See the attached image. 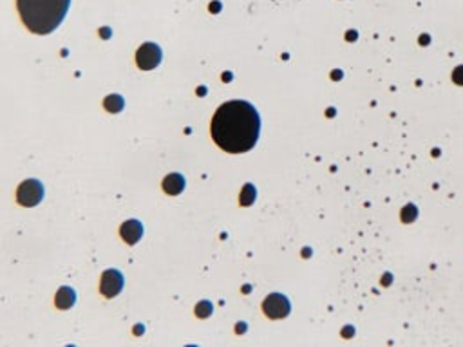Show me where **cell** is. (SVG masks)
Wrapping results in <instances>:
<instances>
[{"label": "cell", "mask_w": 463, "mask_h": 347, "mask_svg": "<svg viewBox=\"0 0 463 347\" xmlns=\"http://www.w3.org/2000/svg\"><path fill=\"white\" fill-rule=\"evenodd\" d=\"M161 62V49L156 44H143L136 53V64L142 71H150Z\"/></svg>", "instance_id": "5"}, {"label": "cell", "mask_w": 463, "mask_h": 347, "mask_svg": "<svg viewBox=\"0 0 463 347\" xmlns=\"http://www.w3.org/2000/svg\"><path fill=\"white\" fill-rule=\"evenodd\" d=\"M215 9L219 11V4H212V11H215Z\"/></svg>", "instance_id": "16"}, {"label": "cell", "mask_w": 463, "mask_h": 347, "mask_svg": "<svg viewBox=\"0 0 463 347\" xmlns=\"http://www.w3.org/2000/svg\"><path fill=\"white\" fill-rule=\"evenodd\" d=\"M119 235L125 240L127 244H136L139 239L143 237V224L136 219H130V221H125L119 228Z\"/></svg>", "instance_id": "7"}, {"label": "cell", "mask_w": 463, "mask_h": 347, "mask_svg": "<svg viewBox=\"0 0 463 347\" xmlns=\"http://www.w3.org/2000/svg\"><path fill=\"white\" fill-rule=\"evenodd\" d=\"M54 302H56V308L60 309H69L74 305V302H76V293H74L73 288L69 286H64L58 290L56 297H54Z\"/></svg>", "instance_id": "9"}, {"label": "cell", "mask_w": 463, "mask_h": 347, "mask_svg": "<svg viewBox=\"0 0 463 347\" xmlns=\"http://www.w3.org/2000/svg\"><path fill=\"white\" fill-rule=\"evenodd\" d=\"M44 197V185L36 179H27L16 190V201L22 206H36Z\"/></svg>", "instance_id": "3"}, {"label": "cell", "mask_w": 463, "mask_h": 347, "mask_svg": "<svg viewBox=\"0 0 463 347\" xmlns=\"http://www.w3.org/2000/svg\"><path fill=\"white\" fill-rule=\"evenodd\" d=\"M163 190L169 195H179L185 190V177L181 174H169L163 179Z\"/></svg>", "instance_id": "8"}, {"label": "cell", "mask_w": 463, "mask_h": 347, "mask_svg": "<svg viewBox=\"0 0 463 347\" xmlns=\"http://www.w3.org/2000/svg\"><path fill=\"white\" fill-rule=\"evenodd\" d=\"M255 195H257V192H255V187H253V185H245V187H243V190H241V205L243 206H250V205H253V201H255Z\"/></svg>", "instance_id": "11"}, {"label": "cell", "mask_w": 463, "mask_h": 347, "mask_svg": "<svg viewBox=\"0 0 463 347\" xmlns=\"http://www.w3.org/2000/svg\"><path fill=\"white\" fill-rule=\"evenodd\" d=\"M290 309H291L290 300H288V298L284 297V295H280V293L268 295V297L264 298V302H263L264 315H266L268 318H273V320L288 317V315H290Z\"/></svg>", "instance_id": "4"}, {"label": "cell", "mask_w": 463, "mask_h": 347, "mask_svg": "<svg viewBox=\"0 0 463 347\" xmlns=\"http://www.w3.org/2000/svg\"><path fill=\"white\" fill-rule=\"evenodd\" d=\"M416 217V208H414V206H406V208H404L402 210V219L406 222H411L413 221V219Z\"/></svg>", "instance_id": "13"}, {"label": "cell", "mask_w": 463, "mask_h": 347, "mask_svg": "<svg viewBox=\"0 0 463 347\" xmlns=\"http://www.w3.org/2000/svg\"><path fill=\"white\" fill-rule=\"evenodd\" d=\"M69 6L71 0H16L24 26L36 34H49L58 29Z\"/></svg>", "instance_id": "2"}, {"label": "cell", "mask_w": 463, "mask_h": 347, "mask_svg": "<svg viewBox=\"0 0 463 347\" xmlns=\"http://www.w3.org/2000/svg\"><path fill=\"white\" fill-rule=\"evenodd\" d=\"M122 290H123V275L118 270L104 271L100 282V291L104 293V297L114 298L116 295H119Z\"/></svg>", "instance_id": "6"}, {"label": "cell", "mask_w": 463, "mask_h": 347, "mask_svg": "<svg viewBox=\"0 0 463 347\" xmlns=\"http://www.w3.org/2000/svg\"><path fill=\"white\" fill-rule=\"evenodd\" d=\"M212 137L225 152L243 154L259 139L260 118L252 103L245 99L223 103L212 118Z\"/></svg>", "instance_id": "1"}, {"label": "cell", "mask_w": 463, "mask_h": 347, "mask_svg": "<svg viewBox=\"0 0 463 347\" xmlns=\"http://www.w3.org/2000/svg\"><path fill=\"white\" fill-rule=\"evenodd\" d=\"M452 78H454V81L456 84H459V85H463V65L461 67H458L454 71V74H452Z\"/></svg>", "instance_id": "14"}, {"label": "cell", "mask_w": 463, "mask_h": 347, "mask_svg": "<svg viewBox=\"0 0 463 347\" xmlns=\"http://www.w3.org/2000/svg\"><path fill=\"white\" fill-rule=\"evenodd\" d=\"M104 107L105 111H109L111 114H116V112H122L123 107H125V101L119 94H109L107 98L104 99Z\"/></svg>", "instance_id": "10"}, {"label": "cell", "mask_w": 463, "mask_h": 347, "mask_svg": "<svg viewBox=\"0 0 463 347\" xmlns=\"http://www.w3.org/2000/svg\"><path fill=\"white\" fill-rule=\"evenodd\" d=\"M245 329H246V325H245V324H239V325H237V333H239V335H241V333L245 331Z\"/></svg>", "instance_id": "15"}, {"label": "cell", "mask_w": 463, "mask_h": 347, "mask_svg": "<svg viewBox=\"0 0 463 347\" xmlns=\"http://www.w3.org/2000/svg\"><path fill=\"white\" fill-rule=\"evenodd\" d=\"M212 304L208 300H203V302H199V304L195 305V315H197V317L199 318H207V317H210L212 315Z\"/></svg>", "instance_id": "12"}]
</instances>
